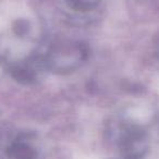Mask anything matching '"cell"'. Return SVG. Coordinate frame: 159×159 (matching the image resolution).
Listing matches in <instances>:
<instances>
[{
	"mask_svg": "<svg viewBox=\"0 0 159 159\" xmlns=\"http://www.w3.org/2000/svg\"><path fill=\"white\" fill-rule=\"evenodd\" d=\"M117 141L124 159H139L148 148L146 132L135 123L124 121L117 128Z\"/></svg>",
	"mask_w": 159,
	"mask_h": 159,
	"instance_id": "cell-2",
	"label": "cell"
},
{
	"mask_svg": "<svg viewBox=\"0 0 159 159\" xmlns=\"http://www.w3.org/2000/svg\"><path fill=\"white\" fill-rule=\"evenodd\" d=\"M102 0H64L70 9L79 12L92 11L98 7Z\"/></svg>",
	"mask_w": 159,
	"mask_h": 159,
	"instance_id": "cell-4",
	"label": "cell"
},
{
	"mask_svg": "<svg viewBox=\"0 0 159 159\" xmlns=\"http://www.w3.org/2000/svg\"><path fill=\"white\" fill-rule=\"evenodd\" d=\"M87 59V48L79 42H60L50 47L44 57V66L51 72L66 74L76 71Z\"/></svg>",
	"mask_w": 159,
	"mask_h": 159,
	"instance_id": "cell-1",
	"label": "cell"
},
{
	"mask_svg": "<svg viewBox=\"0 0 159 159\" xmlns=\"http://www.w3.org/2000/svg\"><path fill=\"white\" fill-rule=\"evenodd\" d=\"M10 155L14 159H36L37 152L31 143L25 142V139H19L11 145Z\"/></svg>",
	"mask_w": 159,
	"mask_h": 159,
	"instance_id": "cell-3",
	"label": "cell"
}]
</instances>
